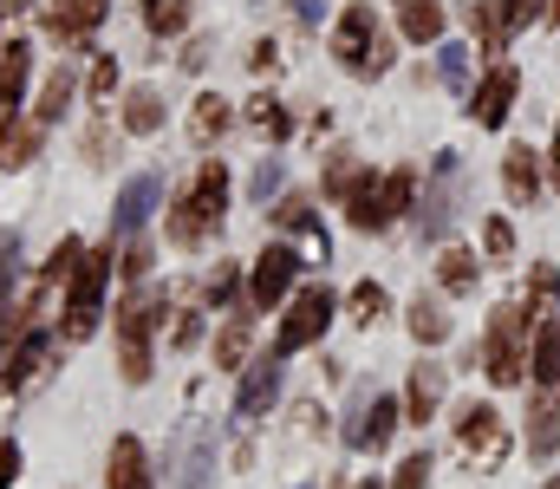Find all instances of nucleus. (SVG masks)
<instances>
[{
	"label": "nucleus",
	"instance_id": "nucleus-55",
	"mask_svg": "<svg viewBox=\"0 0 560 489\" xmlns=\"http://www.w3.org/2000/svg\"><path fill=\"white\" fill-rule=\"evenodd\" d=\"M306 489H313V484H306Z\"/></svg>",
	"mask_w": 560,
	"mask_h": 489
},
{
	"label": "nucleus",
	"instance_id": "nucleus-45",
	"mask_svg": "<svg viewBox=\"0 0 560 489\" xmlns=\"http://www.w3.org/2000/svg\"><path fill=\"white\" fill-rule=\"evenodd\" d=\"M248 189H255V202H268V196L280 189V158H261V163H255V183H248Z\"/></svg>",
	"mask_w": 560,
	"mask_h": 489
},
{
	"label": "nucleus",
	"instance_id": "nucleus-26",
	"mask_svg": "<svg viewBox=\"0 0 560 489\" xmlns=\"http://www.w3.org/2000/svg\"><path fill=\"white\" fill-rule=\"evenodd\" d=\"M229 118H235V112H229V98L202 92V98H196V112H189V138H196V144L209 151V144H215V138L229 131Z\"/></svg>",
	"mask_w": 560,
	"mask_h": 489
},
{
	"label": "nucleus",
	"instance_id": "nucleus-43",
	"mask_svg": "<svg viewBox=\"0 0 560 489\" xmlns=\"http://www.w3.org/2000/svg\"><path fill=\"white\" fill-rule=\"evenodd\" d=\"M352 183H359V163H352V151H339V158H332V170H326V196H346Z\"/></svg>",
	"mask_w": 560,
	"mask_h": 489
},
{
	"label": "nucleus",
	"instance_id": "nucleus-34",
	"mask_svg": "<svg viewBox=\"0 0 560 489\" xmlns=\"http://www.w3.org/2000/svg\"><path fill=\"white\" fill-rule=\"evenodd\" d=\"M436 281H443V294H469V288H476V255H469V248H443Z\"/></svg>",
	"mask_w": 560,
	"mask_h": 489
},
{
	"label": "nucleus",
	"instance_id": "nucleus-42",
	"mask_svg": "<svg viewBox=\"0 0 560 489\" xmlns=\"http://www.w3.org/2000/svg\"><path fill=\"white\" fill-rule=\"evenodd\" d=\"M112 85H118V59H112V53H98V59H92V79H85V92L105 105V98H112Z\"/></svg>",
	"mask_w": 560,
	"mask_h": 489
},
{
	"label": "nucleus",
	"instance_id": "nucleus-44",
	"mask_svg": "<svg viewBox=\"0 0 560 489\" xmlns=\"http://www.w3.org/2000/svg\"><path fill=\"white\" fill-rule=\"evenodd\" d=\"M548 13V0H502V20H509V33L515 26H528V20H541Z\"/></svg>",
	"mask_w": 560,
	"mask_h": 489
},
{
	"label": "nucleus",
	"instance_id": "nucleus-11",
	"mask_svg": "<svg viewBox=\"0 0 560 489\" xmlns=\"http://www.w3.org/2000/svg\"><path fill=\"white\" fill-rule=\"evenodd\" d=\"M398 424H405V405H398V398H365L359 418L346 424V444H352V451H385Z\"/></svg>",
	"mask_w": 560,
	"mask_h": 489
},
{
	"label": "nucleus",
	"instance_id": "nucleus-27",
	"mask_svg": "<svg viewBox=\"0 0 560 489\" xmlns=\"http://www.w3.org/2000/svg\"><path fill=\"white\" fill-rule=\"evenodd\" d=\"M72 92H79V79H72V72L59 66V72H52V79L39 85V105H33V125H59V118H66V105H72Z\"/></svg>",
	"mask_w": 560,
	"mask_h": 489
},
{
	"label": "nucleus",
	"instance_id": "nucleus-53",
	"mask_svg": "<svg viewBox=\"0 0 560 489\" xmlns=\"http://www.w3.org/2000/svg\"><path fill=\"white\" fill-rule=\"evenodd\" d=\"M541 489H560V477H555V484H541Z\"/></svg>",
	"mask_w": 560,
	"mask_h": 489
},
{
	"label": "nucleus",
	"instance_id": "nucleus-25",
	"mask_svg": "<svg viewBox=\"0 0 560 489\" xmlns=\"http://www.w3.org/2000/svg\"><path fill=\"white\" fill-rule=\"evenodd\" d=\"M528 372H535L541 385H560V314H548V321H541L535 346H528Z\"/></svg>",
	"mask_w": 560,
	"mask_h": 489
},
{
	"label": "nucleus",
	"instance_id": "nucleus-49",
	"mask_svg": "<svg viewBox=\"0 0 560 489\" xmlns=\"http://www.w3.org/2000/svg\"><path fill=\"white\" fill-rule=\"evenodd\" d=\"M143 275H150V248L131 242V248H125V281H143Z\"/></svg>",
	"mask_w": 560,
	"mask_h": 489
},
{
	"label": "nucleus",
	"instance_id": "nucleus-22",
	"mask_svg": "<svg viewBox=\"0 0 560 489\" xmlns=\"http://www.w3.org/2000/svg\"><path fill=\"white\" fill-rule=\"evenodd\" d=\"M39 131H46V125L0 118V170H26V163L39 158Z\"/></svg>",
	"mask_w": 560,
	"mask_h": 489
},
{
	"label": "nucleus",
	"instance_id": "nucleus-41",
	"mask_svg": "<svg viewBox=\"0 0 560 489\" xmlns=\"http://www.w3.org/2000/svg\"><path fill=\"white\" fill-rule=\"evenodd\" d=\"M150 33H183V20H189V7L183 0H150Z\"/></svg>",
	"mask_w": 560,
	"mask_h": 489
},
{
	"label": "nucleus",
	"instance_id": "nucleus-31",
	"mask_svg": "<svg viewBox=\"0 0 560 489\" xmlns=\"http://www.w3.org/2000/svg\"><path fill=\"white\" fill-rule=\"evenodd\" d=\"M555 294H560V275H555V261H535V275H528V301H522V314H528V321H548V314H555Z\"/></svg>",
	"mask_w": 560,
	"mask_h": 489
},
{
	"label": "nucleus",
	"instance_id": "nucleus-14",
	"mask_svg": "<svg viewBox=\"0 0 560 489\" xmlns=\"http://www.w3.org/2000/svg\"><path fill=\"white\" fill-rule=\"evenodd\" d=\"M163 202V176L156 170H143V176H131L125 189H118V216H112V235H138L143 222H150V209Z\"/></svg>",
	"mask_w": 560,
	"mask_h": 489
},
{
	"label": "nucleus",
	"instance_id": "nucleus-2",
	"mask_svg": "<svg viewBox=\"0 0 560 489\" xmlns=\"http://www.w3.org/2000/svg\"><path fill=\"white\" fill-rule=\"evenodd\" d=\"M332 53H339V66L359 72V79H385V72H392V39L378 33V20H372L365 0H352V7L339 13V26H332Z\"/></svg>",
	"mask_w": 560,
	"mask_h": 489
},
{
	"label": "nucleus",
	"instance_id": "nucleus-48",
	"mask_svg": "<svg viewBox=\"0 0 560 489\" xmlns=\"http://www.w3.org/2000/svg\"><path fill=\"white\" fill-rule=\"evenodd\" d=\"M202 294H209V301H229V294H235V268L222 261V268L209 275V288H202Z\"/></svg>",
	"mask_w": 560,
	"mask_h": 489
},
{
	"label": "nucleus",
	"instance_id": "nucleus-4",
	"mask_svg": "<svg viewBox=\"0 0 560 489\" xmlns=\"http://www.w3.org/2000/svg\"><path fill=\"white\" fill-rule=\"evenodd\" d=\"M463 189H469V163L456 158V151H436L430 183H423V209H418L423 242H443V235H450V222L463 216Z\"/></svg>",
	"mask_w": 560,
	"mask_h": 489
},
{
	"label": "nucleus",
	"instance_id": "nucleus-30",
	"mask_svg": "<svg viewBox=\"0 0 560 489\" xmlns=\"http://www.w3.org/2000/svg\"><path fill=\"white\" fill-rule=\"evenodd\" d=\"M275 222H280V229H293V235H306V242L326 255V235H319V216H313V202H306V196H280Z\"/></svg>",
	"mask_w": 560,
	"mask_h": 489
},
{
	"label": "nucleus",
	"instance_id": "nucleus-29",
	"mask_svg": "<svg viewBox=\"0 0 560 489\" xmlns=\"http://www.w3.org/2000/svg\"><path fill=\"white\" fill-rule=\"evenodd\" d=\"M125 131L131 138H150V131H163V98L138 85V92H125Z\"/></svg>",
	"mask_w": 560,
	"mask_h": 489
},
{
	"label": "nucleus",
	"instance_id": "nucleus-5",
	"mask_svg": "<svg viewBox=\"0 0 560 489\" xmlns=\"http://www.w3.org/2000/svg\"><path fill=\"white\" fill-rule=\"evenodd\" d=\"M163 321V294L156 288H131L125 307H118V372L143 385L150 379V333Z\"/></svg>",
	"mask_w": 560,
	"mask_h": 489
},
{
	"label": "nucleus",
	"instance_id": "nucleus-38",
	"mask_svg": "<svg viewBox=\"0 0 560 489\" xmlns=\"http://www.w3.org/2000/svg\"><path fill=\"white\" fill-rule=\"evenodd\" d=\"M209 457H215V438H196V451H189V464H183L176 489H202L209 484Z\"/></svg>",
	"mask_w": 560,
	"mask_h": 489
},
{
	"label": "nucleus",
	"instance_id": "nucleus-21",
	"mask_svg": "<svg viewBox=\"0 0 560 489\" xmlns=\"http://www.w3.org/2000/svg\"><path fill=\"white\" fill-rule=\"evenodd\" d=\"M502 189H509V202H535L541 196V170H535V151L528 144H515L502 158Z\"/></svg>",
	"mask_w": 560,
	"mask_h": 489
},
{
	"label": "nucleus",
	"instance_id": "nucleus-32",
	"mask_svg": "<svg viewBox=\"0 0 560 489\" xmlns=\"http://www.w3.org/2000/svg\"><path fill=\"white\" fill-rule=\"evenodd\" d=\"M411 196H418V170H392L385 183H378V209H385V229L411 209Z\"/></svg>",
	"mask_w": 560,
	"mask_h": 489
},
{
	"label": "nucleus",
	"instance_id": "nucleus-15",
	"mask_svg": "<svg viewBox=\"0 0 560 489\" xmlns=\"http://www.w3.org/2000/svg\"><path fill=\"white\" fill-rule=\"evenodd\" d=\"M26 72H33V46L26 39H0V118H20Z\"/></svg>",
	"mask_w": 560,
	"mask_h": 489
},
{
	"label": "nucleus",
	"instance_id": "nucleus-10",
	"mask_svg": "<svg viewBox=\"0 0 560 489\" xmlns=\"http://www.w3.org/2000/svg\"><path fill=\"white\" fill-rule=\"evenodd\" d=\"M515 92H522V72H515V66H489V79L469 92V118H476L482 131H502L509 112H515Z\"/></svg>",
	"mask_w": 560,
	"mask_h": 489
},
{
	"label": "nucleus",
	"instance_id": "nucleus-12",
	"mask_svg": "<svg viewBox=\"0 0 560 489\" xmlns=\"http://www.w3.org/2000/svg\"><path fill=\"white\" fill-rule=\"evenodd\" d=\"M46 352H52V333H46V326H26V333L0 352V392H20L26 379H39Z\"/></svg>",
	"mask_w": 560,
	"mask_h": 489
},
{
	"label": "nucleus",
	"instance_id": "nucleus-24",
	"mask_svg": "<svg viewBox=\"0 0 560 489\" xmlns=\"http://www.w3.org/2000/svg\"><path fill=\"white\" fill-rule=\"evenodd\" d=\"M339 202H346V222H352V229H365V235L385 229V209H378V183H372V176H359Z\"/></svg>",
	"mask_w": 560,
	"mask_h": 489
},
{
	"label": "nucleus",
	"instance_id": "nucleus-7",
	"mask_svg": "<svg viewBox=\"0 0 560 489\" xmlns=\"http://www.w3.org/2000/svg\"><path fill=\"white\" fill-rule=\"evenodd\" d=\"M332 314H339V301H332L326 288H300V294H293V307H287V321H280V333H275V352L287 359V352L319 346V339H326V326H332Z\"/></svg>",
	"mask_w": 560,
	"mask_h": 489
},
{
	"label": "nucleus",
	"instance_id": "nucleus-46",
	"mask_svg": "<svg viewBox=\"0 0 560 489\" xmlns=\"http://www.w3.org/2000/svg\"><path fill=\"white\" fill-rule=\"evenodd\" d=\"M443 79L450 85H469V53L463 46H443Z\"/></svg>",
	"mask_w": 560,
	"mask_h": 489
},
{
	"label": "nucleus",
	"instance_id": "nucleus-28",
	"mask_svg": "<svg viewBox=\"0 0 560 489\" xmlns=\"http://www.w3.org/2000/svg\"><path fill=\"white\" fill-rule=\"evenodd\" d=\"M411 339H418V346H443V339H450V314H443L436 294H418V301H411Z\"/></svg>",
	"mask_w": 560,
	"mask_h": 489
},
{
	"label": "nucleus",
	"instance_id": "nucleus-54",
	"mask_svg": "<svg viewBox=\"0 0 560 489\" xmlns=\"http://www.w3.org/2000/svg\"><path fill=\"white\" fill-rule=\"evenodd\" d=\"M359 489H378V484H359Z\"/></svg>",
	"mask_w": 560,
	"mask_h": 489
},
{
	"label": "nucleus",
	"instance_id": "nucleus-50",
	"mask_svg": "<svg viewBox=\"0 0 560 489\" xmlns=\"http://www.w3.org/2000/svg\"><path fill=\"white\" fill-rule=\"evenodd\" d=\"M248 66H255V72H275V66H280V53H275V46H268V39H261V46L248 53Z\"/></svg>",
	"mask_w": 560,
	"mask_h": 489
},
{
	"label": "nucleus",
	"instance_id": "nucleus-40",
	"mask_svg": "<svg viewBox=\"0 0 560 489\" xmlns=\"http://www.w3.org/2000/svg\"><path fill=\"white\" fill-rule=\"evenodd\" d=\"M482 248H489V261H509V255H515V229H509L502 216H489V222H482Z\"/></svg>",
	"mask_w": 560,
	"mask_h": 489
},
{
	"label": "nucleus",
	"instance_id": "nucleus-9",
	"mask_svg": "<svg viewBox=\"0 0 560 489\" xmlns=\"http://www.w3.org/2000/svg\"><path fill=\"white\" fill-rule=\"evenodd\" d=\"M293 281H300V248L268 242V248L255 255V268H248V301L268 314V307H280V301L293 294Z\"/></svg>",
	"mask_w": 560,
	"mask_h": 489
},
{
	"label": "nucleus",
	"instance_id": "nucleus-20",
	"mask_svg": "<svg viewBox=\"0 0 560 489\" xmlns=\"http://www.w3.org/2000/svg\"><path fill=\"white\" fill-rule=\"evenodd\" d=\"M398 33L411 46H436L443 39V0H398Z\"/></svg>",
	"mask_w": 560,
	"mask_h": 489
},
{
	"label": "nucleus",
	"instance_id": "nucleus-1",
	"mask_svg": "<svg viewBox=\"0 0 560 489\" xmlns=\"http://www.w3.org/2000/svg\"><path fill=\"white\" fill-rule=\"evenodd\" d=\"M222 216H229V170L222 158H202L196 170V183L176 196V209H170V242L176 248H202L215 229H222Z\"/></svg>",
	"mask_w": 560,
	"mask_h": 489
},
{
	"label": "nucleus",
	"instance_id": "nucleus-33",
	"mask_svg": "<svg viewBox=\"0 0 560 489\" xmlns=\"http://www.w3.org/2000/svg\"><path fill=\"white\" fill-rule=\"evenodd\" d=\"M463 13H469V26L482 33V53H502V39H509V20H502V7H495V0H469Z\"/></svg>",
	"mask_w": 560,
	"mask_h": 489
},
{
	"label": "nucleus",
	"instance_id": "nucleus-52",
	"mask_svg": "<svg viewBox=\"0 0 560 489\" xmlns=\"http://www.w3.org/2000/svg\"><path fill=\"white\" fill-rule=\"evenodd\" d=\"M548 13H555V20H560V0H548Z\"/></svg>",
	"mask_w": 560,
	"mask_h": 489
},
{
	"label": "nucleus",
	"instance_id": "nucleus-36",
	"mask_svg": "<svg viewBox=\"0 0 560 489\" xmlns=\"http://www.w3.org/2000/svg\"><path fill=\"white\" fill-rule=\"evenodd\" d=\"M248 125H255L261 138H287V131H293V118L280 112V98H275V92H261V98H248Z\"/></svg>",
	"mask_w": 560,
	"mask_h": 489
},
{
	"label": "nucleus",
	"instance_id": "nucleus-6",
	"mask_svg": "<svg viewBox=\"0 0 560 489\" xmlns=\"http://www.w3.org/2000/svg\"><path fill=\"white\" fill-rule=\"evenodd\" d=\"M105 281H112V242L105 248H92V255H79V268H72V294H66V339L79 346V339H92L98 333V314H105Z\"/></svg>",
	"mask_w": 560,
	"mask_h": 489
},
{
	"label": "nucleus",
	"instance_id": "nucleus-17",
	"mask_svg": "<svg viewBox=\"0 0 560 489\" xmlns=\"http://www.w3.org/2000/svg\"><path fill=\"white\" fill-rule=\"evenodd\" d=\"M560 451V385H541V398L528 405V457H555Z\"/></svg>",
	"mask_w": 560,
	"mask_h": 489
},
{
	"label": "nucleus",
	"instance_id": "nucleus-47",
	"mask_svg": "<svg viewBox=\"0 0 560 489\" xmlns=\"http://www.w3.org/2000/svg\"><path fill=\"white\" fill-rule=\"evenodd\" d=\"M20 484V444L13 438H0V489Z\"/></svg>",
	"mask_w": 560,
	"mask_h": 489
},
{
	"label": "nucleus",
	"instance_id": "nucleus-23",
	"mask_svg": "<svg viewBox=\"0 0 560 489\" xmlns=\"http://www.w3.org/2000/svg\"><path fill=\"white\" fill-rule=\"evenodd\" d=\"M248 346H255V314H229V326L215 333V365L222 372L248 365Z\"/></svg>",
	"mask_w": 560,
	"mask_h": 489
},
{
	"label": "nucleus",
	"instance_id": "nucleus-8",
	"mask_svg": "<svg viewBox=\"0 0 560 489\" xmlns=\"http://www.w3.org/2000/svg\"><path fill=\"white\" fill-rule=\"evenodd\" d=\"M456 444H463V457H476V470H495V464L509 457V424H502V411L469 398V405L456 411Z\"/></svg>",
	"mask_w": 560,
	"mask_h": 489
},
{
	"label": "nucleus",
	"instance_id": "nucleus-18",
	"mask_svg": "<svg viewBox=\"0 0 560 489\" xmlns=\"http://www.w3.org/2000/svg\"><path fill=\"white\" fill-rule=\"evenodd\" d=\"M105 7H112V0H52V7H46V26H52L59 39H72V46H79V39L105 20Z\"/></svg>",
	"mask_w": 560,
	"mask_h": 489
},
{
	"label": "nucleus",
	"instance_id": "nucleus-39",
	"mask_svg": "<svg viewBox=\"0 0 560 489\" xmlns=\"http://www.w3.org/2000/svg\"><path fill=\"white\" fill-rule=\"evenodd\" d=\"M430 470H436V464H430V451H411V457L398 464L392 489H430Z\"/></svg>",
	"mask_w": 560,
	"mask_h": 489
},
{
	"label": "nucleus",
	"instance_id": "nucleus-13",
	"mask_svg": "<svg viewBox=\"0 0 560 489\" xmlns=\"http://www.w3.org/2000/svg\"><path fill=\"white\" fill-rule=\"evenodd\" d=\"M443 392H450V365L418 359L411 365V385H405V424H430L443 411Z\"/></svg>",
	"mask_w": 560,
	"mask_h": 489
},
{
	"label": "nucleus",
	"instance_id": "nucleus-51",
	"mask_svg": "<svg viewBox=\"0 0 560 489\" xmlns=\"http://www.w3.org/2000/svg\"><path fill=\"white\" fill-rule=\"evenodd\" d=\"M555 183H560V131H555Z\"/></svg>",
	"mask_w": 560,
	"mask_h": 489
},
{
	"label": "nucleus",
	"instance_id": "nucleus-16",
	"mask_svg": "<svg viewBox=\"0 0 560 489\" xmlns=\"http://www.w3.org/2000/svg\"><path fill=\"white\" fill-rule=\"evenodd\" d=\"M275 398H280V352L248 365V379H242V392H235V418H261Z\"/></svg>",
	"mask_w": 560,
	"mask_h": 489
},
{
	"label": "nucleus",
	"instance_id": "nucleus-35",
	"mask_svg": "<svg viewBox=\"0 0 560 489\" xmlns=\"http://www.w3.org/2000/svg\"><path fill=\"white\" fill-rule=\"evenodd\" d=\"M13 281H20V235H13V229H0V326H13V321H7ZM0 352H7V339H0Z\"/></svg>",
	"mask_w": 560,
	"mask_h": 489
},
{
	"label": "nucleus",
	"instance_id": "nucleus-37",
	"mask_svg": "<svg viewBox=\"0 0 560 489\" xmlns=\"http://www.w3.org/2000/svg\"><path fill=\"white\" fill-rule=\"evenodd\" d=\"M385 314H392V294H385L378 281H359V288H352V321H359V326H378Z\"/></svg>",
	"mask_w": 560,
	"mask_h": 489
},
{
	"label": "nucleus",
	"instance_id": "nucleus-19",
	"mask_svg": "<svg viewBox=\"0 0 560 489\" xmlns=\"http://www.w3.org/2000/svg\"><path fill=\"white\" fill-rule=\"evenodd\" d=\"M105 477H112V489H156V477H150V451H143L138 438H118V444H112Z\"/></svg>",
	"mask_w": 560,
	"mask_h": 489
},
{
	"label": "nucleus",
	"instance_id": "nucleus-3",
	"mask_svg": "<svg viewBox=\"0 0 560 489\" xmlns=\"http://www.w3.org/2000/svg\"><path fill=\"white\" fill-rule=\"evenodd\" d=\"M482 372H489V385H522V372H528V314H522L515 301H502V307L489 314Z\"/></svg>",
	"mask_w": 560,
	"mask_h": 489
}]
</instances>
